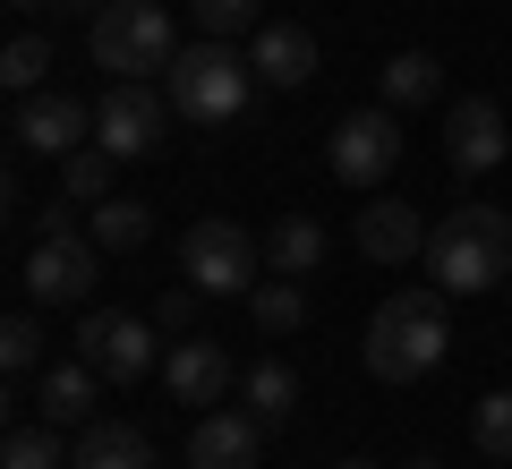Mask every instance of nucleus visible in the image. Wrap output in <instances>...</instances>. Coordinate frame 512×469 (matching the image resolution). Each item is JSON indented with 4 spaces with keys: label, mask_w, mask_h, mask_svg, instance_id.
Listing matches in <instances>:
<instances>
[{
    "label": "nucleus",
    "mask_w": 512,
    "mask_h": 469,
    "mask_svg": "<svg viewBox=\"0 0 512 469\" xmlns=\"http://www.w3.org/2000/svg\"><path fill=\"white\" fill-rule=\"evenodd\" d=\"M77 469H154V444L146 427H128V418H94L77 435Z\"/></svg>",
    "instance_id": "nucleus-17"
},
{
    "label": "nucleus",
    "mask_w": 512,
    "mask_h": 469,
    "mask_svg": "<svg viewBox=\"0 0 512 469\" xmlns=\"http://www.w3.org/2000/svg\"><path fill=\"white\" fill-rule=\"evenodd\" d=\"M436 94H444L436 52H393V60H384V103H393V111H419V103H436Z\"/></svg>",
    "instance_id": "nucleus-19"
},
{
    "label": "nucleus",
    "mask_w": 512,
    "mask_h": 469,
    "mask_svg": "<svg viewBox=\"0 0 512 469\" xmlns=\"http://www.w3.org/2000/svg\"><path fill=\"white\" fill-rule=\"evenodd\" d=\"M265 265H274V273H291V282H308V273L325 265V222L282 214L274 231H265Z\"/></svg>",
    "instance_id": "nucleus-18"
},
{
    "label": "nucleus",
    "mask_w": 512,
    "mask_h": 469,
    "mask_svg": "<svg viewBox=\"0 0 512 469\" xmlns=\"http://www.w3.org/2000/svg\"><path fill=\"white\" fill-rule=\"evenodd\" d=\"M154 325H163V333H188V290H171V299L154 307Z\"/></svg>",
    "instance_id": "nucleus-29"
},
{
    "label": "nucleus",
    "mask_w": 512,
    "mask_h": 469,
    "mask_svg": "<svg viewBox=\"0 0 512 469\" xmlns=\"http://www.w3.org/2000/svg\"><path fill=\"white\" fill-rule=\"evenodd\" d=\"M163 128H171V103L154 86H137V77H120L103 94V111H94V145H103L111 163H146L154 145H163Z\"/></svg>",
    "instance_id": "nucleus-9"
},
{
    "label": "nucleus",
    "mask_w": 512,
    "mask_h": 469,
    "mask_svg": "<svg viewBox=\"0 0 512 469\" xmlns=\"http://www.w3.org/2000/svg\"><path fill=\"white\" fill-rule=\"evenodd\" d=\"M393 163H402V120H393V103L333 120V137H325V171H333L342 188H376V180H393Z\"/></svg>",
    "instance_id": "nucleus-8"
},
{
    "label": "nucleus",
    "mask_w": 512,
    "mask_h": 469,
    "mask_svg": "<svg viewBox=\"0 0 512 469\" xmlns=\"http://www.w3.org/2000/svg\"><path fill=\"white\" fill-rule=\"evenodd\" d=\"M504 290H512V282H504Z\"/></svg>",
    "instance_id": "nucleus-34"
},
{
    "label": "nucleus",
    "mask_w": 512,
    "mask_h": 469,
    "mask_svg": "<svg viewBox=\"0 0 512 469\" xmlns=\"http://www.w3.org/2000/svg\"><path fill=\"white\" fill-rule=\"evenodd\" d=\"M163 325H146V316H111V307H86L77 316V359L94 367L103 384H137L146 367H163Z\"/></svg>",
    "instance_id": "nucleus-6"
},
{
    "label": "nucleus",
    "mask_w": 512,
    "mask_h": 469,
    "mask_svg": "<svg viewBox=\"0 0 512 469\" xmlns=\"http://www.w3.org/2000/svg\"><path fill=\"white\" fill-rule=\"evenodd\" d=\"M256 435H265L256 410H205L188 427V469H256Z\"/></svg>",
    "instance_id": "nucleus-13"
},
{
    "label": "nucleus",
    "mask_w": 512,
    "mask_h": 469,
    "mask_svg": "<svg viewBox=\"0 0 512 469\" xmlns=\"http://www.w3.org/2000/svg\"><path fill=\"white\" fill-rule=\"evenodd\" d=\"M94 384L103 376H94L86 359H52L35 376V410L52 418V427H94Z\"/></svg>",
    "instance_id": "nucleus-16"
},
{
    "label": "nucleus",
    "mask_w": 512,
    "mask_h": 469,
    "mask_svg": "<svg viewBox=\"0 0 512 469\" xmlns=\"http://www.w3.org/2000/svg\"><path fill=\"white\" fill-rule=\"evenodd\" d=\"M410 469H444V461H436V452H419V461H410Z\"/></svg>",
    "instance_id": "nucleus-32"
},
{
    "label": "nucleus",
    "mask_w": 512,
    "mask_h": 469,
    "mask_svg": "<svg viewBox=\"0 0 512 469\" xmlns=\"http://www.w3.org/2000/svg\"><path fill=\"white\" fill-rule=\"evenodd\" d=\"M180 273H188L197 299H248L256 290V239L239 231L231 214H205V222H188V239H180Z\"/></svg>",
    "instance_id": "nucleus-5"
},
{
    "label": "nucleus",
    "mask_w": 512,
    "mask_h": 469,
    "mask_svg": "<svg viewBox=\"0 0 512 469\" xmlns=\"http://www.w3.org/2000/svg\"><path fill=\"white\" fill-rule=\"evenodd\" d=\"M470 444L487 452V461H512V393H487L470 410Z\"/></svg>",
    "instance_id": "nucleus-27"
},
{
    "label": "nucleus",
    "mask_w": 512,
    "mask_h": 469,
    "mask_svg": "<svg viewBox=\"0 0 512 469\" xmlns=\"http://www.w3.org/2000/svg\"><path fill=\"white\" fill-rule=\"evenodd\" d=\"M163 384L180 410H214L222 393H231V359H222V342H205V333H188V342L163 350Z\"/></svg>",
    "instance_id": "nucleus-12"
},
{
    "label": "nucleus",
    "mask_w": 512,
    "mask_h": 469,
    "mask_svg": "<svg viewBox=\"0 0 512 469\" xmlns=\"http://www.w3.org/2000/svg\"><path fill=\"white\" fill-rule=\"evenodd\" d=\"M239 401H248V410L274 427V418H291V410H299V376H291L282 359H256L248 376H239Z\"/></svg>",
    "instance_id": "nucleus-22"
},
{
    "label": "nucleus",
    "mask_w": 512,
    "mask_h": 469,
    "mask_svg": "<svg viewBox=\"0 0 512 469\" xmlns=\"http://www.w3.org/2000/svg\"><path fill=\"white\" fill-rule=\"evenodd\" d=\"M43 77H52V43L43 35H18L9 52H0V86L9 94H43Z\"/></svg>",
    "instance_id": "nucleus-26"
},
{
    "label": "nucleus",
    "mask_w": 512,
    "mask_h": 469,
    "mask_svg": "<svg viewBox=\"0 0 512 469\" xmlns=\"http://www.w3.org/2000/svg\"><path fill=\"white\" fill-rule=\"evenodd\" d=\"M333 469H376V461H359V452H350V461H333Z\"/></svg>",
    "instance_id": "nucleus-33"
},
{
    "label": "nucleus",
    "mask_w": 512,
    "mask_h": 469,
    "mask_svg": "<svg viewBox=\"0 0 512 469\" xmlns=\"http://www.w3.org/2000/svg\"><path fill=\"white\" fill-rule=\"evenodd\" d=\"M60 9H111V0H60Z\"/></svg>",
    "instance_id": "nucleus-31"
},
{
    "label": "nucleus",
    "mask_w": 512,
    "mask_h": 469,
    "mask_svg": "<svg viewBox=\"0 0 512 469\" xmlns=\"http://www.w3.org/2000/svg\"><path fill=\"white\" fill-rule=\"evenodd\" d=\"M9 137H18L26 154H77V145L94 137V111L77 103V94L43 86V94H18V111H9Z\"/></svg>",
    "instance_id": "nucleus-10"
},
{
    "label": "nucleus",
    "mask_w": 512,
    "mask_h": 469,
    "mask_svg": "<svg viewBox=\"0 0 512 469\" xmlns=\"http://www.w3.org/2000/svg\"><path fill=\"white\" fill-rule=\"evenodd\" d=\"M427 273L444 299H478V290L512 282V214L504 205H453L427 231Z\"/></svg>",
    "instance_id": "nucleus-1"
},
{
    "label": "nucleus",
    "mask_w": 512,
    "mask_h": 469,
    "mask_svg": "<svg viewBox=\"0 0 512 469\" xmlns=\"http://www.w3.org/2000/svg\"><path fill=\"white\" fill-rule=\"evenodd\" d=\"M146 231H154V214H146V205H137V197H103V205H94V222H86V239H94V248H146Z\"/></svg>",
    "instance_id": "nucleus-23"
},
{
    "label": "nucleus",
    "mask_w": 512,
    "mask_h": 469,
    "mask_svg": "<svg viewBox=\"0 0 512 469\" xmlns=\"http://www.w3.org/2000/svg\"><path fill=\"white\" fill-rule=\"evenodd\" d=\"M111 171H120V163H111L103 145H77V154H60V188H69L77 205H103V197H111Z\"/></svg>",
    "instance_id": "nucleus-25"
},
{
    "label": "nucleus",
    "mask_w": 512,
    "mask_h": 469,
    "mask_svg": "<svg viewBox=\"0 0 512 469\" xmlns=\"http://www.w3.org/2000/svg\"><path fill=\"white\" fill-rule=\"evenodd\" d=\"M248 316H256V333H299V325H308V299H299L291 273H274V282L248 290Z\"/></svg>",
    "instance_id": "nucleus-24"
},
{
    "label": "nucleus",
    "mask_w": 512,
    "mask_h": 469,
    "mask_svg": "<svg viewBox=\"0 0 512 469\" xmlns=\"http://www.w3.org/2000/svg\"><path fill=\"white\" fill-rule=\"evenodd\" d=\"M0 367H9V376H43V367H52V333H43V307H18V316L0 325Z\"/></svg>",
    "instance_id": "nucleus-20"
},
{
    "label": "nucleus",
    "mask_w": 512,
    "mask_h": 469,
    "mask_svg": "<svg viewBox=\"0 0 512 469\" xmlns=\"http://www.w3.org/2000/svg\"><path fill=\"white\" fill-rule=\"evenodd\" d=\"M512 154V128H504V111L487 103V94H461L453 111H444V163L461 171V180H478V171H495Z\"/></svg>",
    "instance_id": "nucleus-11"
},
{
    "label": "nucleus",
    "mask_w": 512,
    "mask_h": 469,
    "mask_svg": "<svg viewBox=\"0 0 512 469\" xmlns=\"http://www.w3.org/2000/svg\"><path fill=\"white\" fill-rule=\"evenodd\" d=\"M248 86H256V69L214 35L171 60V111H180L188 128H231L239 111H248Z\"/></svg>",
    "instance_id": "nucleus-4"
},
{
    "label": "nucleus",
    "mask_w": 512,
    "mask_h": 469,
    "mask_svg": "<svg viewBox=\"0 0 512 469\" xmlns=\"http://www.w3.org/2000/svg\"><path fill=\"white\" fill-rule=\"evenodd\" d=\"M256 86H274V94H299L316 77V35L308 26H256V52H248Z\"/></svg>",
    "instance_id": "nucleus-15"
},
{
    "label": "nucleus",
    "mask_w": 512,
    "mask_h": 469,
    "mask_svg": "<svg viewBox=\"0 0 512 469\" xmlns=\"http://www.w3.org/2000/svg\"><path fill=\"white\" fill-rule=\"evenodd\" d=\"M94 69H111V86L120 77H137L146 86L154 69L171 77V60H180V26H171L163 0H111V9H94Z\"/></svg>",
    "instance_id": "nucleus-3"
},
{
    "label": "nucleus",
    "mask_w": 512,
    "mask_h": 469,
    "mask_svg": "<svg viewBox=\"0 0 512 469\" xmlns=\"http://www.w3.org/2000/svg\"><path fill=\"white\" fill-rule=\"evenodd\" d=\"M188 18H197L214 43H231V35H248V26H256V0H188Z\"/></svg>",
    "instance_id": "nucleus-28"
},
{
    "label": "nucleus",
    "mask_w": 512,
    "mask_h": 469,
    "mask_svg": "<svg viewBox=\"0 0 512 469\" xmlns=\"http://www.w3.org/2000/svg\"><path fill=\"white\" fill-rule=\"evenodd\" d=\"M0 469H77V444H60L52 418H35V427H9V444H0Z\"/></svg>",
    "instance_id": "nucleus-21"
},
{
    "label": "nucleus",
    "mask_w": 512,
    "mask_h": 469,
    "mask_svg": "<svg viewBox=\"0 0 512 469\" xmlns=\"http://www.w3.org/2000/svg\"><path fill=\"white\" fill-rule=\"evenodd\" d=\"M9 9H18V18H35V9H60V0H9Z\"/></svg>",
    "instance_id": "nucleus-30"
},
{
    "label": "nucleus",
    "mask_w": 512,
    "mask_h": 469,
    "mask_svg": "<svg viewBox=\"0 0 512 469\" xmlns=\"http://www.w3.org/2000/svg\"><path fill=\"white\" fill-rule=\"evenodd\" d=\"M453 342V316H444V290H393V299L367 316V376L376 384H419L427 367Z\"/></svg>",
    "instance_id": "nucleus-2"
},
{
    "label": "nucleus",
    "mask_w": 512,
    "mask_h": 469,
    "mask_svg": "<svg viewBox=\"0 0 512 469\" xmlns=\"http://www.w3.org/2000/svg\"><path fill=\"white\" fill-rule=\"evenodd\" d=\"M359 256H367V265H393V273H402L410 256H427V222L410 214L402 197L359 205Z\"/></svg>",
    "instance_id": "nucleus-14"
},
{
    "label": "nucleus",
    "mask_w": 512,
    "mask_h": 469,
    "mask_svg": "<svg viewBox=\"0 0 512 469\" xmlns=\"http://www.w3.org/2000/svg\"><path fill=\"white\" fill-rule=\"evenodd\" d=\"M26 307H86L94 282H103V248L77 231H43L35 248H26Z\"/></svg>",
    "instance_id": "nucleus-7"
}]
</instances>
